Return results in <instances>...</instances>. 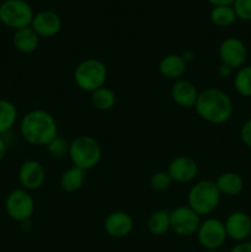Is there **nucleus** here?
I'll list each match as a JSON object with an SVG mask.
<instances>
[{"instance_id":"1a4fd4ad","label":"nucleus","mask_w":251,"mask_h":252,"mask_svg":"<svg viewBox=\"0 0 251 252\" xmlns=\"http://www.w3.org/2000/svg\"><path fill=\"white\" fill-rule=\"evenodd\" d=\"M196 234L199 245L206 250H218L228 239L224 221L217 218H208L201 221Z\"/></svg>"},{"instance_id":"39448f33","label":"nucleus","mask_w":251,"mask_h":252,"mask_svg":"<svg viewBox=\"0 0 251 252\" xmlns=\"http://www.w3.org/2000/svg\"><path fill=\"white\" fill-rule=\"evenodd\" d=\"M107 80V68L96 58H86L76 65L74 81L80 90L91 93L103 88Z\"/></svg>"},{"instance_id":"0eeeda50","label":"nucleus","mask_w":251,"mask_h":252,"mask_svg":"<svg viewBox=\"0 0 251 252\" xmlns=\"http://www.w3.org/2000/svg\"><path fill=\"white\" fill-rule=\"evenodd\" d=\"M34 208V198L24 189H12L5 199V211L7 216L19 223L30 220L33 216Z\"/></svg>"},{"instance_id":"a878e982","label":"nucleus","mask_w":251,"mask_h":252,"mask_svg":"<svg viewBox=\"0 0 251 252\" xmlns=\"http://www.w3.org/2000/svg\"><path fill=\"white\" fill-rule=\"evenodd\" d=\"M69 145H70V142H68L65 138L57 135L54 139H52L51 142L46 145V148L48 154L51 155L53 159H63V158L69 153Z\"/></svg>"},{"instance_id":"f257e3e1","label":"nucleus","mask_w":251,"mask_h":252,"mask_svg":"<svg viewBox=\"0 0 251 252\" xmlns=\"http://www.w3.org/2000/svg\"><path fill=\"white\" fill-rule=\"evenodd\" d=\"M196 112L199 117L211 125H223L233 116L234 105L231 97L218 88H208L198 94Z\"/></svg>"},{"instance_id":"b1692460","label":"nucleus","mask_w":251,"mask_h":252,"mask_svg":"<svg viewBox=\"0 0 251 252\" xmlns=\"http://www.w3.org/2000/svg\"><path fill=\"white\" fill-rule=\"evenodd\" d=\"M91 103L98 111H110L116 105V94L113 90L103 86L91 94Z\"/></svg>"},{"instance_id":"7ed1b4c3","label":"nucleus","mask_w":251,"mask_h":252,"mask_svg":"<svg viewBox=\"0 0 251 252\" xmlns=\"http://www.w3.org/2000/svg\"><path fill=\"white\" fill-rule=\"evenodd\" d=\"M68 155L74 166L88 171L97 166L102 158V149L91 135H79L70 142Z\"/></svg>"},{"instance_id":"c756f323","label":"nucleus","mask_w":251,"mask_h":252,"mask_svg":"<svg viewBox=\"0 0 251 252\" xmlns=\"http://www.w3.org/2000/svg\"><path fill=\"white\" fill-rule=\"evenodd\" d=\"M233 71L234 69H231L230 66L225 65V64H221L218 66V69H217V74H218L219 78L221 79H226V78H230L231 75H233Z\"/></svg>"},{"instance_id":"a211bd4d","label":"nucleus","mask_w":251,"mask_h":252,"mask_svg":"<svg viewBox=\"0 0 251 252\" xmlns=\"http://www.w3.org/2000/svg\"><path fill=\"white\" fill-rule=\"evenodd\" d=\"M12 43L16 51L22 54L33 53L39 44V36L31 26L16 30L12 36Z\"/></svg>"},{"instance_id":"6ab92c4d","label":"nucleus","mask_w":251,"mask_h":252,"mask_svg":"<svg viewBox=\"0 0 251 252\" xmlns=\"http://www.w3.org/2000/svg\"><path fill=\"white\" fill-rule=\"evenodd\" d=\"M214 182H216L220 194H224V196H238L244 189L243 177L233 171L223 172L217 177Z\"/></svg>"},{"instance_id":"dca6fc26","label":"nucleus","mask_w":251,"mask_h":252,"mask_svg":"<svg viewBox=\"0 0 251 252\" xmlns=\"http://www.w3.org/2000/svg\"><path fill=\"white\" fill-rule=\"evenodd\" d=\"M198 91L196 85L189 80L179 79L171 88V98L177 106L184 108L194 107L198 98Z\"/></svg>"},{"instance_id":"cd10ccee","label":"nucleus","mask_w":251,"mask_h":252,"mask_svg":"<svg viewBox=\"0 0 251 252\" xmlns=\"http://www.w3.org/2000/svg\"><path fill=\"white\" fill-rule=\"evenodd\" d=\"M233 9L239 20L251 21V0H235Z\"/></svg>"},{"instance_id":"f03ea898","label":"nucleus","mask_w":251,"mask_h":252,"mask_svg":"<svg viewBox=\"0 0 251 252\" xmlns=\"http://www.w3.org/2000/svg\"><path fill=\"white\" fill-rule=\"evenodd\" d=\"M20 133L30 144L46 147L58 135V126L49 112L44 110H32L22 117Z\"/></svg>"},{"instance_id":"c9c22d12","label":"nucleus","mask_w":251,"mask_h":252,"mask_svg":"<svg viewBox=\"0 0 251 252\" xmlns=\"http://www.w3.org/2000/svg\"><path fill=\"white\" fill-rule=\"evenodd\" d=\"M250 236H251V235H250Z\"/></svg>"},{"instance_id":"4be33fe9","label":"nucleus","mask_w":251,"mask_h":252,"mask_svg":"<svg viewBox=\"0 0 251 252\" xmlns=\"http://www.w3.org/2000/svg\"><path fill=\"white\" fill-rule=\"evenodd\" d=\"M17 108L11 101L0 98V135L6 134L12 129L17 121Z\"/></svg>"},{"instance_id":"412c9836","label":"nucleus","mask_w":251,"mask_h":252,"mask_svg":"<svg viewBox=\"0 0 251 252\" xmlns=\"http://www.w3.org/2000/svg\"><path fill=\"white\" fill-rule=\"evenodd\" d=\"M85 182V171L73 166L65 170L61 176V187L68 193H74L83 187Z\"/></svg>"},{"instance_id":"5701e85b","label":"nucleus","mask_w":251,"mask_h":252,"mask_svg":"<svg viewBox=\"0 0 251 252\" xmlns=\"http://www.w3.org/2000/svg\"><path fill=\"white\" fill-rule=\"evenodd\" d=\"M209 19L216 26L228 27L231 26L238 20L233 5H220V6H213L209 14Z\"/></svg>"},{"instance_id":"ddd939ff","label":"nucleus","mask_w":251,"mask_h":252,"mask_svg":"<svg viewBox=\"0 0 251 252\" xmlns=\"http://www.w3.org/2000/svg\"><path fill=\"white\" fill-rule=\"evenodd\" d=\"M167 174L171 177L172 182L187 184L196 179L198 174V165L191 157L180 155L170 161L167 166Z\"/></svg>"},{"instance_id":"aec40b11","label":"nucleus","mask_w":251,"mask_h":252,"mask_svg":"<svg viewBox=\"0 0 251 252\" xmlns=\"http://www.w3.org/2000/svg\"><path fill=\"white\" fill-rule=\"evenodd\" d=\"M147 228L150 234L155 236H162L171 230L170 225V211L167 209H159L155 211L148 217Z\"/></svg>"},{"instance_id":"c85d7f7f","label":"nucleus","mask_w":251,"mask_h":252,"mask_svg":"<svg viewBox=\"0 0 251 252\" xmlns=\"http://www.w3.org/2000/svg\"><path fill=\"white\" fill-rule=\"evenodd\" d=\"M240 139L248 148L251 149V118H249L240 128Z\"/></svg>"},{"instance_id":"f704fd0d","label":"nucleus","mask_w":251,"mask_h":252,"mask_svg":"<svg viewBox=\"0 0 251 252\" xmlns=\"http://www.w3.org/2000/svg\"><path fill=\"white\" fill-rule=\"evenodd\" d=\"M204 252H219L218 250H206Z\"/></svg>"},{"instance_id":"7c9ffc66","label":"nucleus","mask_w":251,"mask_h":252,"mask_svg":"<svg viewBox=\"0 0 251 252\" xmlns=\"http://www.w3.org/2000/svg\"><path fill=\"white\" fill-rule=\"evenodd\" d=\"M229 252H251V241H243L238 243L230 249Z\"/></svg>"},{"instance_id":"f8f14e48","label":"nucleus","mask_w":251,"mask_h":252,"mask_svg":"<svg viewBox=\"0 0 251 252\" xmlns=\"http://www.w3.org/2000/svg\"><path fill=\"white\" fill-rule=\"evenodd\" d=\"M226 236L236 243L246 241L251 235V217L245 212H233L224 221Z\"/></svg>"},{"instance_id":"6e6552de","label":"nucleus","mask_w":251,"mask_h":252,"mask_svg":"<svg viewBox=\"0 0 251 252\" xmlns=\"http://www.w3.org/2000/svg\"><path fill=\"white\" fill-rule=\"evenodd\" d=\"M171 230L181 238L194 235L201 225V217L188 206H180L170 211Z\"/></svg>"},{"instance_id":"2f4dec72","label":"nucleus","mask_w":251,"mask_h":252,"mask_svg":"<svg viewBox=\"0 0 251 252\" xmlns=\"http://www.w3.org/2000/svg\"><path fill=\"white\" fill-rule=\"evenodd\" d=\"M6 150H7L6 142H5V139H4V137H2V135H0V162H1L2 159L5 158Z\"/></svg>"},{"instance_id":"423d86ee","label":"nucleus","mask_w":251,"mask_h":252,"mask_svg":"<svg viewBox=\"0 0 251 252\" xmlns=\"http://www.w3.org/2000/svg\"><path fill=\"white\" fill-rule=\"evenodd\" d=\"M33 16V9L26 0H5L0 4V22L15 31L31 26Z\"/></svg>"},{"instance_id":"bb28decb","label":"nucleus","mask_w":251,"mask_h":252,"mask_svg":"<svg viewBox=\"0 0 251 252\" xmlns=\"http://www.w3.org/2000/svg\"><path fill=\"white\" fill-rule=\"evenodd\" d=\"M150 187L154 191L157 192H164L170 189L172 184V180L167 171H157L150 176Z\"/></svg>"},{"instance_id":"f3484780","label":"nucleus","mask_w":251,"mask_h":252,"mask_svg":"<svg viewBox=\"0 0 251 252\" xmlns=\"http://www.w3.org/2000/svg\"><path fill=\"white\" fill-rule=\"evenodd\" d=\"M187 68V63L180 54H167L160 61L159 71L169 80H179L182 78Z\"/></svg>"},{"instance_id":"9b49d317","label":"nucleus","mask_w":251,"mask_h":252,"mask_svg":"<svg viewBox=\"0 0 251 252\" xmlns=\"http://www.w3.org/2000/svg\"><path fill=\"white\" fill-rule=\"evenodd\" d=\"M17 179L21 185V189L29 192L36 191L43 186L46 180V170L43 165L37 160H27L20 166Z\"/></svg>"},{"instance_id":"393cba45","label":"nucleus","mask_w":251,"mask_h":252,"mask_svg":"<svg viewBox=\"0 0 251 252\" xmlns=\"http://www.w3.org/2000/svg\"><path fill=\"white\" fill-rule=\"evenodd\" d=\"M233 84L239 95L243 97H251V65H243L236 69Z\"/></svg>"},{"instance_id":"72a5a7b5","label":"nucleus","mask_w":251,"mask_h":252,"mask_svg":"<svg viewBox=\"0 0 251 252\" xmlns=\"http://www.w3.org/2000/svg\"><path fill=\"white\" fill-rule=\"evenodd\" d=\"M181 56H182V58L185 59V62H186V63H188V62H192V61H193V58H194V53L192 51L184 52V54H181Z\"/></svg>"},{"instance_id":"4468645a","label":"nucleus","mask_w":251,"mask_h":252,"mask_svg":"<svg viewBox=\"0 0 251 252\" xmlns=\"http://www.w3.org/2000/svg\"><path fill=\"white\" fill-rule=\"evenodd\" d=\"M31 27L33 31L43 38H51L61 32L62 19L56 11L52 10H41L34 14L32 19Z\"/></svg>"},{"instance_id":"9d476101","label":"nucleus","mask_w":251,"mask_h":252,"mask_svg":"<svg viewBox=\"0 0 251 252\" xmlns=\"http://www.w3.org/2000/svg\"><path fill=\"white\" fill-rule=\"evenodd\" d=\"M218 54L221 64H225L231 69H239L246 62L248 48L245 43L238 37H228L221 41Z\"/></svg>"},{"instance_id":"473e14b6","label":"nucleus","mask_w":251,"mask_h":252,"mask_svg":"<svg viewBox=\"0 0 251 252\" xmlns=\"http://www.w3.org/2000/svg\"><path fill=\"white\" fill-rule=\"evenodd\" d=\"M213 6H220V5H233L235 0H207Z\"/></svg>"},{"instance_id":"2eb2a0df","label":"nucleus","mask_w":251,"mask_h":252,"mask_svg":"<svg viewBox=\"0 0 251 252\" xmlns=\"http://www.w3.org/2000/svg\"><path fill=\"white\" fill-rule=\"evenodd\" d=\"M134 221L133 218L127 213V212L117 211L108 214L103 223V229L106 234L111 238L122 239L129 235L130 231L133 230Z\"/></svg>"},{"instance_id":"20e7f679","label":"nucleus","mask_w":251,"mask_h":252,"mask_svg":"<svg viewBox=\"0 0 251 252\" xmlns=\"http://www.w3.org/2000/svg\"><path fill=\"white\" fill-rule=\"evenodd\" d=\"M220 192L216 182L211 180H202L196 182L189 189L187 194V203L199 217L213 213L220 202Z\"/></svg>"}]
</instances>
